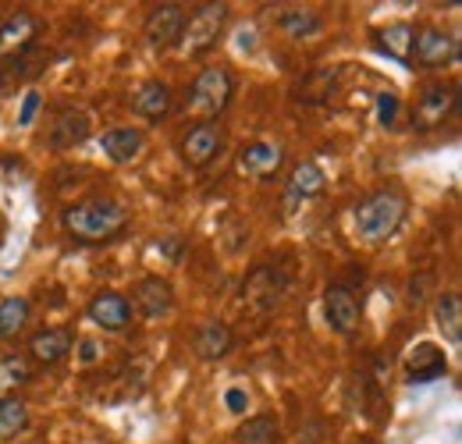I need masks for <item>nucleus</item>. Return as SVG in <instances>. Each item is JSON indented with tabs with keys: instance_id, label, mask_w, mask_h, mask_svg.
Returning a JSON list of instances; mask_svg holds the SVG:
<instances>
[{
	"instance_id": "f257e3e1",
	"label": "nucleus",
	"mask_w": 462,
	"mask_h": 444,
	"mask_svg": "<svg viewBox=\"0 0 462 444\" xmlns=\"http://www.w3.org/2000/svg\"><path fill=\"white\" fill-rule=\"evenodd\" d=\"M409 214V199L402 189H377L366 199L356 203L352 210V227L366 245H384L399 235Z\"/></svg>"
},
{
	"instance_id": "f03ea898",
	"label": "nucleus",
	"mask_w": 462,
	"mask_h": 444,
	"mask_svg": "<svg viewBox=\"0 0 462 444\" xmlns=\"http://www.w3.org/2000/svg\"><path fill=\"white\" fill-rule=\"evenodd\" d=\"M64 231L75 238V242H86V245H97V242H111L115 235L125 231L128 224V210L111 199V196H93V199H79L71 203L64 214H60Z\"/></svg>"
},
{
	"instance_id": "7ed1b4c3",
	"label": "nucleus",
	"mask_w": 462,
	"mask_h": 444,
	"mask_svg": "<svg viewBox=\"0 0 462 444\" xmlns=\"http://www.w3.org/2000/svg\"><path fill=\"white\" fill-rule=\"evenodd\" d=\"M231 93H235L231 71L221 68V64H210V68H203L192 79V86L185 93V111H192L196 117H203V121H214L231 104Z\"/></svg>"
},
{
	"instance_id": "20e7f679",
	"label": "nucleus",
	"mask_w": 462,
	"mask_h": 444,
	"mask_svg": "<svg viewBox=\"0 0 462 444\" xmlns=\"http://www.w3.org/2000/svg\"><path fill=\"white\" fill-rule=\"evenodd\" d=\"M231 7L225 0H210V4H199L189 18H185V29H181V51L185 54H207L210 47H217L225 25H228Z\"/></svg>"
},
{
	"instance_id": "39448f33",
	"label": "nucleus",
	"mask_w": 462,
	"mask_h": 444,
	"mask_svg": "<svg viewBox=\"0 0 462 444\" xmlns=\"http://www.w3.org/2000/svg\"><path fill=\"white\" fill-rule=\"evenodd\" d=\"M459 57V40L445 29H420L412 36V54H409V68H423V71H434V68H448L452 60Z\"/></svg>"
},
{
	"instance_id": "423d86ee",
	"label": "nucleus",
	"mask_w": 462,
	"mask_h": 444,
	"mask_svg": "<svg viewBox=\"0 0 462 444\" xmlns=\"http://www.w3.org/2000/svg\"><path fill=\"white\" fill-rule=\"evenodd\" d=\"M452 111H456V86L427 82V86L416 93V104H412V128H420V132L438 128V125L448 121Z\"/></svg>"
},
{
	"instance_id": "0eeeda50",
	"label": "nucleus",
	"mask_w": 462,
	"mask_h": 444,
	"mask_svg": "<svg viewBox=\"0 0 462 444\" xmlns=\"http://www.w3.org/2000/svg\"><path fill=\"white\" fill-rule=\"evenodd\" d=\"M178 150H181V161L189 167H207L225 150V128H221V121H196L181 135Z\"/></svg>"
},
{
	"instance_id": "6e6552de",
	"label": "nucleus",
	"mask_w": 462,
	"mask_h": 444,
	"mask_svg": "<svg viewBox=\"0 0 462 444\" xmlns=\"http://www.w3.org/2000/svg\"><path fill=\"white\" fill-rule=\"evenodd\" d=\"M40 18L32 14V11H14L4 25H0V68L4 64H14L18 57L25 54L32 43H36V36H40Z\"/></svg>"
},
{
	"instance_id": "1a4fd4ad",
	"label": "nucleus",
	"mask_w": 462,
	"mask_h": 444,
	"mask_svg": "<svg viewBox=\"0 0 462 444\" xmlns=\"http://www.w3.org/2000/svg\"><path fill=\"white\" fill-rule=\"evenodd\" d=\"M285 164V146L282 143H267V139H256V143H245L235 157V167L245 174V178H256V181H271Z\"/></svg>"
},
{
	"instance_id": "9d476101",
	"label": "nucleus",
	"mask_w": 462,
	"mask_h": 444,
	"mask_svg": "<svg viewBox=\"0 0 462 444\" xmlns=\"http://www.w3.org/2000/svg\"><path fill=\"white\" fill-rule=\"evenodd\" d=\"M128 302L135 306L139 317H146V320H161V317L171 313V306H174L171 281H164L161 274L139 278L135 281V288H132V299H128Z\"/></svg>"
},
{
	"instance_id": "9b49d317",
	"label": "nucleus",
	"mask_w": 462,
	"mask_h": 444,
	"mask_svg": "<svg viewBox=\"0 0 462 444\" xmlns=\"http://www.w3.org/2000/svg\"><path fill=\"white\" fill-rule=\"evenodd\" d=\"M185 7L181 4H157L150 14H146V22H143V36H146V43L150 47H174L178 40H181V29H185Z\"/></svg>"
},
{
	"instance_id": "f8f14e48",
	"label": "nucleus",
	"mask_w": 462,
	"mask_h": 444,
	"mask_svg": "<svg viewBox=\"0 0 462 444\" xmlns=\"http://www.w3.org/2000/svg\"><path fill=\"white\" fill-rule=\"evenodd\" d=\"M324 185H328V178H324V167L313 164V161L299 164L295 171H291L289 181H285V196H282V203H285V214H299L306 203H313V199L324 192Z\"/></svg>"
},
{
	"instance_id": "ddd939ff",
	"label": "nucleus",
	"mask_w": 462,
	"mask_h": 444,
	"mask_svg": "<svg viewBox=\"0 0 462 444\" xmlns=\"http://www.w3.org/2000/svg\"><path fill=\"white\" fill-rule=\"evenodd\" d=\"M86 320L100 331H125L132 324V302L121 291H97L86 306Z\"/></svg>"
},
{
	"instance_id": "4468645a",
	"label": "nucleus",
	"mask_w": 462,
	"mask_h": 444,
	"mask_svg": "<svg viewBox=\"0 0 462 444\" xmlns=\"http://www.w3.org/2000/svg\"><path fill=\"white\" fill-rule=\"evenodd\" d=\"M445 374H448V359H445V352L434 341H420L405 356V377H409V384H427V381H438Z\"/></svg>"
},
{
	"instance_id": "2eb2a0df",
	"label": "nucleus",
	"mask_w": 462,
	"mask_h": 444,
	"mask_svg": "<svg viewBox=\"0 0 462 444\" xmlns=\"http://www.w3.org/2000/svg\"><path fill=\"white\" fill-rule=\"evenodd\" d=\"M324 317H328L331 331L338 334H352L359 328V302H356V295L348 291L346 284H328V291H324Z\"/></svg>"
},
{
	"instance_id": "dca6fc26",
	"label": "nucleus",
	"mask_w": 462,
	"mask_h": 444,
	"mask_svg": "<svg viewBox=\"0 0 462 444\" xmlns=\"http://www.w3.org/2000/svg\"><path fill=\"white\" fill-rule=\"evenodd\" d=\"M231 348H235V334L225 320H203L196 334H192V352H196V359H203V363H217V359H225Z\"/></svg>"
},
{
	"instance_id": "f3484780",
	"label": "nucleus",
	"mask_w": 462,
	"mask_h": 444,
	"mask_svg": "<svg viewBox=\"0 0 462 444\" xmlns=\"http://www.w3.org/2000/svg\"><path fill=\"white\" fill-rule=\"evenodd\" d=\"M100 150L107 153L111 164H132V161L143 157L146 135H143L139 128H132V125H117V128H107V132L100 135Z\"/></svg>"
},
{
	"instance_id": "a211bd4d",
	"label": "nucleus",
	"mask_w": 462,
	"mask_h": 444,
	"mask_svg": "<svg viewBox=\"0 0 462 444\" xmlns=\"http://www.w3.org/2000/svg\"><path fill=\"white\" fill-rule=\"evenodd\" d=\"M86 139H89V114L86 111L68 107V111H60L58 117L51 121L47 143H51L54 150H75V146L86 143Z\"/></svg>"
},
{
	"instance_id": "6ab92c4d",
	"label": "nucleus",
	"mask_w": 462,
	"mask_h": 444,
	"mask_svg": "<svg viewBox=\"0 0 462 444\" xmlns=\"http://www.w3.org/2000/svg\"><path fill=\"white\" fill-rule=\"evenodd\" d=\"M75 348V334L71 328H47V331H36L32 341H29V356L43 366H54L60 363L68 352Z\"/></svg>"
},
{
	"instance_id": "aec40b11",
	"label": "nucleus",
	"mask_w": 462,
	"mask_h": 444,
	"mask_svg": "<svg viewBox=\"0 0 462 444\" xmlns=\"http://www.w3.org/2000/svg\"><path fill=\"white\" fill-rule=\"evenodd\" d=\"M132 111L139 114V117H146V121L168 117V111H171V89H168L161 79L143 82V86L132 93Z\"/></svg>"
},
{
	"instance_id": "412c9836",
	"label": "nucleus",
	"mask_w": 462,
	"mask_h": 444,
	"mask_svg": "<svg viewBox=\"0 0 462 444\" xmlns=\"http://www.w3.org/2000/svg\"><path fill=\"white\" fill-rule=\"evenodd\" d=\"M434 324L438 331L445 334L448 345H459L462 341V299L459 291H441L438 302H434Z\"/></svg>"
},
{
	"instance_id": "4be33fe9",
	"label": "nucleus",
	"mask_w": 462,
	"mask_h": 444,
	"mask_svg": "<svg viewBox=\"0 0 462 444\" xmlns=\"http://www.w3.org/2000/svg\"><path fill=\"white\" fill-rule=\"evenodd\" d=\"M278 25H282V32L289 40H313V36H320L324 18L313 7H285L282 18H278Z\"/></svg>"
},
{
	"instance_id": "5701e85b",
	"label": "nucleus",
	"mask_w": 462,
	"mask_h": 444,
	"mask_svg": "<svg viewBox=\"0 0 462 444\" xmlns=\"http://www.w3.org/2000/svg\"><path fill=\"white\" fill-rule=\"evenodd\" d=\"M235 441L238 444H278L282 441V423H278V416H271V412L249 416V420L235 430Z\"/></svg>"
},
{
	"instance_id": "b1692460",
	"label": "nucleus",
	"mask_w": 462,
	"mask_h": 444,
	"mask_svg": "<svg viewBox=\"0 0 462 444\" xmlns=\"http://www.w3.org/2000/svg\"><path fill=\"white\" fill-rule=\"evenodd\" d=\"M412 36H416V29H412L409 22H395V25H388V29H381V32H377V47H381L388 57H395V60L409 64V54H412Z\"/></svg>"
},
{
	"instance_id": "393cba45",
	"label": "nucleus",
	"mask_w": 462,
	"mask_h": 444,
	"mask_svg": "<svg viewBox=\"0 0 462 444\" xmlns=\"http://www.w3.org/2000/svg\"><path fill=\"white\" fill-rule=\"evenodd\" d=\"M29 310H32V306H29V299H22V295H11V299L0 302V341L18 338V334L25 331Z\"/></svg>"
},
{
	"instance_id": "a878e982",
	"label": "nucleus",
	"mask_w": 462,
	"mask_h": 444,
	"mask_svg": "<svg viewBox=\"0 0 462 444\" xmlns=\"http://www.w3.org/2000/svg\"><path fill=\"white\" fill-rule=\"evenodd\" d=\"M29 381H32V363L25 356H4L0 359V398H11Z\"/></svg>"
},
{
	"instance_id": "bb28decb",
	"label": "nucleus",
	"mask_w": 462,
	"mask_h": 444,
	"mask_svg": "<svg viewBox=\"0 0 462 444\" xmlns=\"http://www.w3.org/2000/svg\"><path fill=\"white\" fill-rule=\"evenodd\" d=\"M29 427V405L22 398H0V441L18 438Z\"/></svg>"
},
{
	"instance_id": "cd10ccee",
	"label": "nucleus",
	"mask_w": 462,
	"mask_h": 444,
	"mask_svg": "<svg viewBox=\"0 0 462 444\" xmlns=\"http://www.w3.org/2000/svg\"><path fill=\"white\" fill-rule=\"evenodd\" d=\"M395 114H399V97H395V93H381V97H377V121H381L384 128H392V125H395Z\"/></svg>"
},
{
	"instance_id": "c85d7f7f",
	"label": "nucleus",
	"mask_w": 462,
	"mask_h": 444,
	"mask_svg": "<svg viewBox=\"0 0 462 444\" xmlns=\"http://www.w3.org/2000/svg\"><path fill=\"white\" fill-rule=\"evenodd\" d=\"M430 284H434L430 274H420V278L409 281V295H405V299H409V306H423V302H427V288H430Z\"/></svg>"
},
{
	"instance_id": "c756f323",
	"label": "nucleus",
	"mask_w": 462,
	"mask_h": 444,
	"mask_svg": "<svg viewBox=\"0 0 462 444\" xmlns=\"http://www.w3.org/2000/svg\"><path fill=\"white\" fill-rule=\"evenodd\" d=\"M40 107V97L36 93H25V104H22V114H18V125H29L32 121V114Z\"/></svg>"
},
{
	"instance_id": "7c9ffc66",
	"label": "nucleus",
	"mask_w": 462,
	"mask_h": 444,
	"mask_svg": "<svg viewBox=\"0 0 462 444\" xmlns=\"http://www.w3.org/2000/svg\"><path fill=\"white\" fill-rule=\"evenodd\" d=\"M228 409L231 412H242L245 409V394L235 388V391H228Z\"/></svg>"
},
{
	"instance_id": "2f4dec72",
	"label": "nucleus",
	"mask_w": 462,
	"mask_h": 444,
	"mask_svg": "<svg viewBox=\"0 0 462 444\" xmlns=\"http://www.w3.org/2000/svg\"><path fill=\"white\" fill-rule=\"evenodd\" d=\"M82 359H86V363L97 359V345H93V341H82Z\"/></svg>"
},
{
	"instance_id": "473e14b6",
	"label": "nucleus",
	"mask_w": 462,
	"mask_h": 444,
	"mask_svg": "<svg viewBox=\"0 0 462 444\" xmlns=\"http://www.w3.org/2000/svg\"><path fill=\"white\" fill-rule=\"evenodd\" d=\"M363 444H377V441H363Z\"/></svg>"
}]
</instances>
